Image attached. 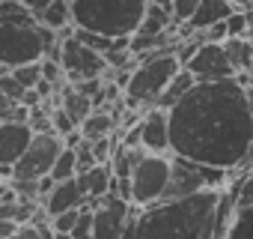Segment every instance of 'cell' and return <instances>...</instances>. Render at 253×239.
Returning <instances> with one entry per match:
<instances>
[{
  "mask_svg": "<svg viewBox=\"0 0 253 239\" xmlns=\"http://www.w3.org/2000/svg\"><path fill=\"white\" fill-rule=\"evenodd\" d=\"M3 72H12L15 81L30 90V87H36V84L42 81V60H39V63H24V66H15V69H6V66H3Z\"/></svg>",
  "mask_w": 253,
  "mask_h": 239,
  "instance_id": "obj_24",
  "label": "cell"
},
{
  "mask_svg": "<svg viewBox=\"0 0 253 239\" xmlns=\"http://www.w3.org/2000/svg\"><path fill=\"white\" fill-rule=\"evenodd\" d=\"M182 57L176 48L167 51H155L149 57H140L137 66L128 75V84H125L122 96L128 108H155V102L164 96V90L170 87V81L182 72Z\"/></svg>",
  "mask_w": 253,
  "mask_h": 239,
  "instance_id": "obj_4",
  "label": "cell"
},
{
  "mask_svg": "<svg viewBox=\"0 0 253 239\" xmlns=\"http://www.w3.org/2000/svg\"><path fill=\"white\" fill-rule=\"evenodd\" d=\"M86 200H89V197H86V191H84L81 179H78V177H72V179H60V182L51 188V194L42 200V206H45V212H48V215H57V212H66V209L84 206Z\"/></svg>",
  "mask_w": 253,
  "mask_h": 239,
  "instance_id": "obj_15",
  "label": "cell"
},
{
  "mask_svg": "<svg viewBox=\"0 0 253 239\" xmlns=\"http://www.w3.org/2000/svg\"><path fill=\"white\" fill-rule=\"evenodd\" d=\"M39 21H42V24H48V27H54L57 33H60V30H66V27H72V24H75V15H72V0H51V6L39 15Z\"/></svg>",
  "mask_w": 253,
  "mask_h": 239,
  "instance_id": "obj_21",
  "label": "cell"
},
{
  "mask_svg": "<svg viewBox=\"0 0 253 239\" xmlns=\"http://www.w3.org/2000/svg\"><path fill=\"white\" fill-rule=\"evenodd\" d=\"M63 150H66V138L60 132H36L27 153L12 165V179H42V177H48Z\"/></svg>",
  "mask_w": 253,
  "mask_h": 239,
  "instance_id": "obj_8",
  "label": "cell"
},
{
  "mask_svg": "<svg viewBox=\"0 0 253 239\" xmlns=\"http://www.w3.org/2000/svg\"><path fill=\"white\" fill-rule=\"evenodd\" d=\"M185 66L197 75V81H220V78L238 75L223 42H200V48L191 54Z\"/></svg>",
  "mask_w": 253,
  "mask_h": 239,
  "instance_id": "obj_11",
  "label": "cell"
},
{
  "mask_svg": "<svg viewBox=\"0 0 253 239\" xmlns=\"http://www.w3.org/2000/svg\"><path fill=\"white\" fill-rule=\"evenodd\" d=\"M78 171H81V165H78V150L66 144V150L60 153V159H57V165H54V171H51V177L60 182V179H72V177H78Z\"/></svg>",
  "mask_w": 253,
  "mask_h": 239,
  "instance_id": "obj_23",
  "label": "cell"
},
{
  "mask_svg": "<svg viewBox=\"0 0 253 239\" xmlns=\"http://www.w3.org/2000/svg\"><path fill=\"white\" fill-rule=\"evenodd\" d=\"M152 3H161V6H170L173 9V0H152Z\"/></svg>",
  "mask_w": 253,
  "mask_h": 239,
  "instance_id": "obj_36",
  "label": "cell"
},
{
  "mask_svg": "<svg viewBox=\"0 0 253 239\" xmlns=\"http://www.w3.org/2000/svg\"><path fill=\"white\" fill-rule=\"evenodd\" d=\"M238 6L232 3V0H200V6H197V12L182 24V33H203V30H209L211 24H217V21H226L232 12H235Z\"/></svg>",
  "mask_w": 253,
  "mask_h": 239,
  "instance_id": "obj_14",
  "label": "cell"
},
{
  "mask_svg": "<svg viewBox=\"0 0 253 239\" xmlns=\"http://www.w3.org/2000/svg\"><path fill=\"white\" fill-rule=\"evenodd\" d=\"M167 114L173 156L226 171L244 165L253 147V114L247 105V87L238 75L197 81Z\"/></svg>",
  "mask_w": 253,
  "mask_h": 239,
  "instance_id": "obj_1",
  "label": "cell"
},
{
  "mask_svg": "<svg viewBox=\"0 0 253 239\" xmlns=\"http://www.w3.org/2000/svg\"><path fill=\"white\" fill-rule=\"evenodd\" d=\"M235 194H238V203L253 206V168H250V171H244V177L235 182Z\"/></svg>",
  "mask_w": 253,
  "mask_h": 239,
  "instance_id": "obj_28",
  "label": "cell"
},
{
  "mask_svg": "<svg viewBox=\"0 0 253 239\" xmlns=\"http://www.w3.org/2000/svg\"><path fill=\"white\" fill-rule=\"evenodd\" d=\"M63 45V69H66V78L72 84L78 81H89V78H104V72H110V63L101 51L89 48L84 39H78L75 33L60 39Z\"/></svg>",
  "mask_w": 253,
  "mask_h": 239,
  "instance_id": "obj_9",
  "label": "cell"
},
{
  "mask_svg": "<svg viewBox=\"0 0 253 239\" xmlns=\"http://www.w3.org/2000/svg\"><path fill=\"white\" fill-rule=\"evenodd\" d=\"M194 84H197V75H194L188 66H182V72H179V75L170 81V87H167V90H164V96L155 102V108H164V111H170V108H173V105H176V102H179V99H182V96H185L191 87H194Z\"/></svg>",
  "mask_w": 253,
  "mask_h": 239,
  "instance_id": "obj_20",
  "label": "cell"
},
{
  "mask_svg": "<svg viewBox=\"0 0 253 239\" xmlns=\"http://www.w3.org/2000/svg\"><path fill=\"white\" fill-rule=\"evenodd\" d=\"M81 212H84V206H75V209L57 212V215H51V227H54L57 233H72V230L78 227V221H81Z\"/></svg>",
  "mask_w": 253,
  "mask_h": 239,
  "instance_id": "obj_25",
  "label": "cell"
},
{
  "mask_svg": "<svg viewBox=\"0 0 253 239\" xmlns=\"http://www.w3.org/2000/svg\"><path fill=\"white\" fill-rule=\"evenodd\" d=\"M78 179H81L86 197L89 200H98V197L110 194V188H113V168H110V162H98L89 171H81Z\"/></svg>",
  "mask_w": 253,
  "mask_h": 239,
  "instance_id": "obj_17",
  "label": "cell"
},
{
  "mask_svg": "<svg viewBox=\"0 0 253 239\" xmlns=\"http://www.w3.org/2000/svg\"><path fill=\"white\" fill-rule=\"evenodd\" d=\"M197 6H200V0H173V15H176V21L185 24L197 12Z\"/></svg>",
  "mask_w": 253,
  "mask_h": 239,
  "instance_id": "obj_29",
  "label": "cell"
},
{
  "mask_svg": "<svg viewBox=\"0 0 253 239\" xmlns=\"http://www.w3.org/2000/svg\"><path fill=\"white\" fill-rule=\"evenodd\" d=\"M235 6H244V9H253V0H232Z\"/></svg>",
  "mask_w": 253,
  "mask_h": 239,
  "instance_id": "obj_33",
  "label": "cell"
},
{
  "mask_svg": "<svg viewBox=\"0 0 253 239\" xmlns=\"http://www.w3.org/2000/svg\"><path fill=\"white\" fill-rule=\"evenodd\" d=\"M36 129L30 123H18V120H3V129H0V159H3V168H12L27 147L33 144Z\"/></svg>",
  "mask_w": 253,
  "mask_h": 239,
  "instance_id": "obj_13",
  "label": "cell"
},
{
  "mask_svg": "<svg viewBox=\"0 0 253 239\" xmlns=\"http://www.w3.org/2000/svg\"><path fill=\"white\" fill-rule=\"evenodd\" d=\"M226 188L167 197L137 212V239H223L220 203Z\"/></svg>",
  "mask_w": 253,
  "mask_h": 239,
  "instance_id": "obj_2",
  "label": "cell"
},
{
  "mask_svg": "<svg viewBox=\"0 0 253 239\" xmlns=\"http://www.w3.org/2000/svg\"><path fill=\"white\" fill-rule=\"evenodd\" d=\"M21 3H24V6H27V9H30L36 18H39V15H42L48 6H51V0H21Z\"/></svg>",
  "mask_w": 253,
  "mask_h": 239,
  "instance_id": "obj_32",
  "label": "cell"
},
{
  "mask_svg": "<svg viewBox=\"0 0 253 239\" xmlns=\"http://www.w3.org/2000/svg\"><path fill=\"white\" fill-rule=\"evenodd\" d=\"M143 150L146 153H161L173 156V141H170V114L164 108H149L143 111Z\"/></svg>",
  "mask_w": 253,
  "mask_h": 239,
  "instance_id": "obj_12",
  "label": "cell"
},
{
  "mask_svg": "<svg viewBox=\"0 0 253 239\" xmlns=\"http://www.w3.org/2000/svg\"><path fill=\"white\" fill-rule=\"evenodd\" d=\"M223 239H253V206L235 203V215Z\"/></svg>",
  "mask_w": 253,
  "mask_h": 239,
  "instance_id": "obj_22",
  "label": "cell"
},
{
  "mask_svg": "<svg viewBox=\"0 0 253 239\" xmlns=\"http://www.w3.org/2000/svg\"><path fill=\"white\" fill-rule=\"evenodd\" d=\"M200 39H203V42H226V39H229V27H226V21L211 24L209 30L200 33Z\"/></svg>",
  "mask_w": 253,
  "mask_h": 239,
  "instance_id": "obj_30",
  "label": "cell"
},
{
  "mask_svg": "<svg viewBox=\"0 0 253 239\" xmlns=\"http://www.w3.org/2000/svg\"><path fill=\"white\" fill-rule=\"evenodd\" d=\"M223 45H226V54L235 72H253V39L250 36H229Z\"/></svg>",
  "mask_w": 253,
  "mask_h": 239,
  "instance_id": "obj_19",
  "label": "cell"
},
{
  "mask_svg": "<svg viewBox=\"0 0 253 239\" xmlns=\"http://www.w3.org/2000/svg\"><path fill=\"white\" fill-rule=\"evenodd\" d=\"M54 239H75V236H72V233H57Z\"/></svg>",
  "mask_w": 253,
  "mask_h": 239,
  "instance_id": "obj_37",
  "label": "cell"
},
{
  "mask_svg": "<svg viewBox=\"0 0 253 239\" xmlns=\"http://www.w3.org/2000/svg\"><path fill=\"white\" fill-rule=\"evenodd\" d=\"M81 132H84L86 141L110 138V135L119 132V117H116V111H110V108H95V111L84 120V123H81Z\"/></svg>",
  "mask_w": 253,
  "mask_h": 239,
  "instance_id": "obj_18",
  "label": "cell"
},
{
  "mask_svg": "<svg viewBox=\"0 0 253 239\" xmlns=\"http://www.w3.org/2000/svg\"><path fill=\"white\" fill-rule=\"evenodd\" d=\"M89 206H92V236L95 239H116V233L128 224V218L137 215L134 203L119 197L116 191H110L98 200H89Z\"/></svg>",
  "mask_w": 253,
  "mask_h": 239,
  "instance_id": "obj_10",
  "label": "cell"
},
{
  "mask_svg": "<svg viewBox=\"0 0 253 239\" xmlns=\"http://www.w3.org/2000/svg\"><path fill=\"white\" fill-rule=\"evenodd\" d=\"M247 36L253 39V9H250V24H247Z\"/></svg>",
  "mask_w": 253,
  "mask_h": 239,
  "instance_id": "obj_35",
  "label": "cell"
},
{
  "mask_svg": "<svg viewBox=\"0 0 253 239\" xmlns=\"http://www.w3.org/2000/svg\"><path fill=\"white\" fill-rule=\"evenodd\" d=\"M51 117H54V129H57V132H60L63 138H66V135H72L75 129H81V126L75 123V120H72V117L66 114V108H60V105L54 108V114H51Z\"/></svg>",
  "mask_w": 253,
  "mask_h": 239,
  "instance_id": "obj_27",
  "label": "cell"
},
{
  "mask_svg": "<svg viewBox=\"0 0 253 239\" xmlns=\"http://www.w3.org/2000/svg\"><path fill=\"white\" fill-rule=\"evenodd\" d=\"M229 177H232V171H226V168H211V165H203V162H194L185 156H173V177H170L164 200L188 197V194L209 191V188H226Z\"/></svg>",
  "mask_w": 253,
  "mask_h": 239,
  "instance_id": "obj_6",
  "label": "cell"
},
{
  "mask_svg": "<svg viewBox=\"0 0 253 239\" xmlns=\"http://www.w3.org/2000/svg\"><path fill=\"white\" fill-rule=\"evenodd\" d=\"M146 9L149 0H72L75 24L110 39L134 36L146 18Z\"/></svg>",
  "mask_w": 253,
  "mask_h": 239,
  "instance_id": "obj_3",
  "label": "cell"
},
{
  "mask_svg": "<svg viewBox=\"0 0 253 239\" xmlns=\"http://www.w3.org/2000/svg\"><path fill=\"white\" fill-rule=\"evenodd\" d=\"M48 54L45 30L39 21L33 24H12L3 21L0 24V60L6 69L24 66V63H39Z\"/></svg>",
  "mask_w": 253,
  "mask_h": 239,
  "instance_id": "obj_5",
  "label": "cell"
},
{
  "mask_svg": "<svg viewBox=\"0 0 253 239\" xmlns=\"http://www.w3.org/2000/svg\"><path fill=\"white\" fill-rule=\"evenodd\" d=\"M173 177V156H161V153H146L131 174V200L137 209L152 206L158 200H164L167 185Z\"/></svg>",
  "mask_w": 253,
  "mask_h": 239,
  "instance_id": "obj_7",
  "label": "cell"
},
{
  "mask_svg": "<svg viewBox=\"0 0 253 239\" xmlns=\"http://www.w3.org/2000/svg\"><path fill=\"white\" fill-rule=\"evenodd\" d=\"M247 105H250V114H253V84H247Z\"/></svg>",
  "mask_w": 253,
  "mask_h": 239,
  "instance_id": "obj_34",
  "label": "cell"
},
{
  "mask_svg": "<svg viewBox=\"0 0 253 239\" xmlns=\"http://www.w3.org/2000/svg\"><path fill=\"white\" fill-rule=\"evenodd\" d=\"M18 221L15 218H0V239H12L15 233H18Z\"/></svg>",
  "mask_w": 253,
  "mask_h": 239,
  "instance_id": "obj_31",
  "label": "cell"
},
{
  "mask_svg": "<svg viewBox=\"0 0 253 239\" xmlns=\"http://www.w3.org/2000/svg\"><path fill=\"white\" fill-rule=\"evenodd\" d=\"M57 96H60V99H57V105H60V108H66V114L75 120L78 126H81L84 120L95 111V102H92L86 93H81V90H78V84H72V81H66V84L57 90Z\"/></svg>",
  "mask_w": 253,
  "mask_h": 239,
  "instance_id": "obj_16",
  "label": "cell"
},
{
  "mask_svg": "<svg viewBox=\"0 0 253 239\" xmlns=\"http://www.w3.org/2000/svg\"><path fill=\"white\" fill-rule=\"evenodd\" d=\"M247 24H250V9H244V6H238V9L226 18L229 36H247Z\"/></svg>",
  "mask_w": 253,
  "mask_h": 239,
  "instance_id": "obj_26",
  "label": "cell"
}]
</instances>
